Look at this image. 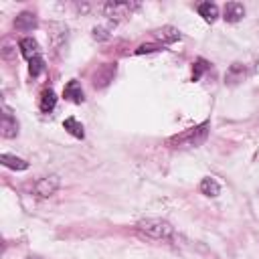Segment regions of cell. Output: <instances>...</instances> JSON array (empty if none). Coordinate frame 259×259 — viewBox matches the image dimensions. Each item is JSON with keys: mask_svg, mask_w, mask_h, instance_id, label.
<instances>
[{"mask_svg": "<svg viewBox=\"0 0 259 259\" xmlns=\"http://www.w3.org/2000/svg\"><path fill=\"white\" fill-rule=\"evenodd\" d=\"M138 8H140L138 2H121V0H111V2H105V4L101 6L103 16H107V18L113 20V22H117V20L130 16V14H132L134 10H138Z\"/></svg>", "mask_w": 259, "mask_h": 259, "instance_id": "obj_3", "label": "cell"}, {"mask_svg": "<svg viewBox=\"0 0 259 259\" xmlns=\"http://www.w3.org/2000/svg\"><path fill=\"white\" fill-rule=\"evenodd\" d=\"M18 47H20L22 57H24V59H28V61H32L34 57H40V55H38V42H36L34 38H30V36L20 38Z\"/></svg>", "mask_w": 259, "mask_h": 259, "instance_id": "obj_10", "label": "cell"}, {"mask_svg": "<svg viewBox=\"0 0 259 259\" xmlns=\"http://www.w3.org/2000/svg\"><path fill=\"white\" fill-rule=\"evenodd\" d=\"M40 111L42 113H51L53 109H55V105H57V95H55V91L53 89H45L42 93H40Z\"/></svg>", "mask_w": 259, "mask_h": 259, "instance_id": "obj_13", "label": "cell"}, {"mask_svg": "<svg viewBox=\"0 0 259 259\" xmlns=\"http://www.w3.org/2000/svg\"><path fill=\"white\" fill-rule=\"evenodd\" d=\"M63 127H65L73 138H79V140L85 138V130H83V125H81L75 117H67V119L63 121Z\"/></svg>", "mask_w": 259, "mask_h": 259, "instance_id": "obj_17", "label": "cell"}, {"mask_svg": "<svg viewBox=\"0 0 259 259\" xmlns=\"http://www.w3.org/2000/svg\"><path fill=\"white\" fill-rule=\"evenodd\" d=\"M26 259H40V257H32V255H30V257H26Z\"/></svg>", "mask_w": 259, "mask_h": 259, "instance_id": "obj_23", "label": "cell"}, {"mask_svg": "<svg viewBox=\"0 0 259 259\" xmlns=\"http://www.w3.org/2000/svg\"><path fill=\"white\" fill-rule=\"evenodd\" d=\"M42 69H45V61H42V57H34L32 61H28V73H30L32 77L40 75Z\"/></svg>", "mask_w": 259, "mask_h": 259, "instance_id": "obj_19", "label": "cell"}, {"mask_svg": "<svg viewBox=\"0 0 259 259\" xmlns=\"http://www.w3.org/2000/svg\"><path fill=\"white\" fill-rule=\"evenodd\" d=\"M0 162L6 166V168H12V170H26L28 168V162L18 158V156H12V154H2L0 156Z\"/></svg>", "mask_w": 259, "mask_h": 259, "instance_id": "obj_15", "label": "cell"}, {"mask_svg": "<svg viewBox=\"0 0 259 259\" xmlns=\"http://www.w3.org/2000/svg\"><path fill=\"white\" fill-rule=\"evenodd\" d=\"M65 99L67 101H71V103H83L85 101V93H83V89H81V85L77 83V81H69L67 83V87H65Z\"/></svg>", "mask_w": 259, "mask_h": 259, "instance_id": "obj_9", "label": "cell"}, {"mask_svg": "<svg viewBox=\"0 0 259 259\" xmlns=\"http://www.w3.org/2000/svg\"><path fill=\"white\" fill-rule=\"evenodd\" d=\"M223 18L227 22H239L243 16H245V6L241 2H227L225 4V10H223Z\"/></svg>", "mask_w": 259, "mask_h": 259, "instance_id": "obj_8", "label": "cell"}, {"mask_svg": "<svg viewBox=\"0 0 259 259\" xmlns=\"http://www.w3.org/2000/svg\"><path fill=\"white\" fill-rule=\"evenodd\" d=\"M93 38H97V40H105V38H109V32H107V28H93Z\"/></svg>", "mask_w": 259, "mask_h": 259, "instance_id": "obj_22", "label": "cell"}, {"mask_svg": "<svg viewBox=\"0 0 259 259\" xmlns=\"http://www.w3.org/2000/svg\"><path fill=\"white\" fill-rule=\"evenodd\" d=\"M208 127H210V121H202L194 127H188L176 136H170L166 140V146L172 148V150H184V148H198L206 142L208 138Z\"/></svg>", "mask_w": 259, "mask_h": 259, "instance_id": "obj_1", "label": "cell"}, {"mask_svg": "<svg viewBox=\"0 0 259 259\" xmlns=\"http://www.w3.org/2000/svg\"><path fill=\"white\" fill-rule=\"evenodd\" d=\"M198 14L206 20V22H214L217 18H219V8H217V4H212V2H202V4H198Z\"/></svg>", "mask_w": 259, "mask_h": 259, "instance_id": "obj_14", "label": "cell"}, {"mask_svg": "<svg viewBox=\"0 0 259 259\" xmlns=\"http://www.w3.org/2000/svg\"><path fill=\"white\" fill-rule=\"evenodd\" d=\"M136 231L152 241H174L176 239L174 227L164 219H142L136 225Z\"/></svg>", "mask_w": 259, "mask_h": 259, "instance_id": "obj_2", "label": "cell"}, {"mask_svg": "<svg viewBox=\"0 0 259 259\" xmlns=\"http://www.w3.org/2000/svg\"><path fill=\"white\" fill-rule=\"evenodd\" d=\"M0 134H2V138H16L18 136V121H16V117L12 115V111L6 107V105H2V121H0Z\"/></svg>", "mask_w": 259, "mask_h": 259, "instance_id": "obj_6", "label": "cell"}, {"mask_svg": "<svg viewBox=\"0 0 259 259\" xmlns=\"http://www.w3.org/2000/svg\"><path fill=\"white\" fill-rule=\"evenodd\" d=\"M158 51H162V47H160V45L144 42V45H140V47L136 49V55H150V53H158Z\"/></svg>", "mask_w": 259, "mask_h": 259, "instance_id": "obj_21", "label": "cell"}, {"mask_svg": "<svg viewBox=\"0 0 259 259\" xmlns=\"http://www.w3.org/2000/svg\"><path fill=\"white\" fill-rule=\"evenodd\" d=\"M53 28H55V32H51V42H53V47L55 49H59L61 47V42L67 38V26H63V24H53Z\"/></svg>", "mask_w": 259, "mask_h": 259, "instance_id": "obj_18", "label": "cell"}, {"mask_svg": "<svg viewBox=\"0 0 259 259\" xmlns=\"http://www.w3.org/2000/svg\"><path fill=\"white\" fill-rule=\"evenodd\" d=\"M115 73H117V65H115V63H103V65L97 67V71L93 73V87H95V89L107 87V85L113 81Z\"/></svg>", "mask_w": 259, "mask_h": 259, "instance_id": "obj_5", "label": "cell"}, {"mask_svg": "<svg viewBox=\"0 0 259 259\" xmlns=\"http://www.w3.org/2000/svg\"><path fill=\"white\" fill-rule=\"evenodd\" d=\"M59 186H61V178L57 174H47V176H40L34 180L32 192L40 198H49L59 190Z\"/></svg>", "mask_w": 259, "mask_h": 259, "instance_id": "obj_4", "label": "cell"}, {"mask_svg": "<svg viewBox=\"0 0 259 259\" xmlns=\"http://www.w3.org/2000/svg\"><path fill=\"white\" fill-rule=\"evenodd\" d=\"M245 75H247V67L243 63H233L225 73V83L227 85H237L245 79Z\"/></svg>", "mask_w": 259, "mask_h": 259, "instance_id": "obj_7", "label": "cell"}, {"mask_svg": "<svg viewBox=\"0 0 259 259\" xmlns=\"http://www.w3.org/2000/svg\"><path fill=\"white\" fill-rule=\"evenodd\" d=\"M200 192H202L204 196H219V194H221V184H219L214 178L206 176V178L200 180Z\"/></svg>", "mask_w": 259, "mask_h": 259, "instance_id": "obj_16", "label": "cell"}, {"mask_svg": "<svg viewBox=\"0 0 259 259\" xmlns=\"http://www.w3.org/2000/svg\"><path fill=\"white\" fill-rule=\"evenodd\" d=\"M36 16L32 12H20L16 18H14V28L16 30H32L36 28Z\"/></svg>", "mask_w": 259, "mask_h": 259, "instance_id": "obj_11", "label": "cell"}, {"mask_svg": "<svg viewBox=\"0 0 259 259\" xmlns=\"http://www.w3.org/2000/svg\"><path fill=\"white\" fill-rule=\"evenodd\" d=\"M206 69H208V63L204 59H196L194 61V69H192V81H198Z\"/></svg>", "mask_w": 259, "mask_h": 259, "instance_id": "obj_20", "label": "cell"}, {"mask_svg": "<svg viewBox=\"0 0 259 259\" xmlns=\"http://www.w3.org/2000/svg\"><path fill=\"white\" fill-rule=\"evenodd\" d=\"M156 38L162 40V45H172V42L180 40L182 34H180V30L174 28V26H162V28L156 32Z\"/></svg>", "mask_w": 259, "mask_h": 259, "instance_id": "obj_12", "label": "cell"}]
</instances>
